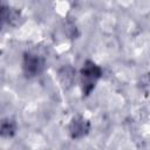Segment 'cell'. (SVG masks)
Wrapping results in <instances>:
<instances>
[{
    "label": "cell",
    "instance_id": "obj_1",
    "mask_svg": "<svg viewBox=\"0 0 150 150\" xmlns=\"http://www.w3.org/2000/svg\"><path fill=\"white\" fill-rule=\"evenodd\" d=\"M102 76V69L95 62L87 60L81 70H80V82H81V90L83 97L90 95V93L96 87L97 81Z\"/></svg>",
    "mask_w": 150,
    "mask_h": 150
},
{
    "label": "cell",
    "instance_id": "obj_2",
    "mask_svg": "<svg viewBox=\"0 0 150 150\" xmlns=\"http://www.w3.org/2000/svg\"><path fill=\"white\" fill-rule=\"evenodd\" d=\"M46 68V61L42 56L30 52H26L22 57V71L26 77H35Z\"/></svg>",
    "mask_w": 150,
    "mask_h": 150
},
{
    "label": "cell",
    "instance_id": "obj_3",
    "mask_svg": "<svg viewBox=\"0 0 150 150\" xmlns=\"http://www.w3.org/2000/svg\"><path fill=\"white\" fill-rule=\"evenodd\" d=\"M90 130V122L81 115L74 116L69 123L68 131L73 139H79L88 135Z\"/></svg>",
    "mask_w": 150,
    "mask_h": 150
},
{
    "label": "cell",
    "instance_id": "obj_4",
    "mask_svg": "<svg viewBox=\"0 0 150 150\" xmlns=\"http://www.w3.org/2000/svg\"><path fill=\"white\" fill-rule=\"evenodd\" d=\"M1 19L4 23H7L13 27H18L22 23L23 18L21 15V12L16 8L9 7V6H2L1 7Z\"/></svg>",
    "mask_w": 150,
    "mask_h": 150
},
{
    "label": "cell",
    "instance_id": "obj_5",
    "mask_svg": "<svg viewBox=\"0 0 150 150\" xmlns=\"http://www.w3.org/2000/svg\"><path fill=\"white\" fill-rule=\"evenodd\" d=\"M16 122L13 118H4L0 125V135L2 138H12L16 132Z\"/></svg>",
    "mask_w": 150,
    "mask_h": 150
},
{
    "label": "cell",
    "instance_id": "obj_6",
    "mask_svg": "<svg viewBox=\"0 0 150 150\" xmlns=\"http://www.w3.org/2000/svg\"><path fill=\"white\" fill-rule=\"evenodd\" d=\"M59 77L63 86L71 87L76 77V70L70 66H64L59 70Z\"/></svg>",
    "mask_w": 150,
    "mask_h": 150
},
{
    "label": "cell",
    "instance_id": "obj_7",
    "mask_svg": "<svg viewBox=\"0 0 150 150\" xmlns=\"http://www.w3.org/2000/svg\"><path fill=\"white\" fill-rule=\"evenodd\" d=\"M138 87L142 91L145 93V95H148L150 93V74H145L139 79Z\"/></svg>",
    "mask_w": 150,
    "mask_h": 150
}]
</instances>
